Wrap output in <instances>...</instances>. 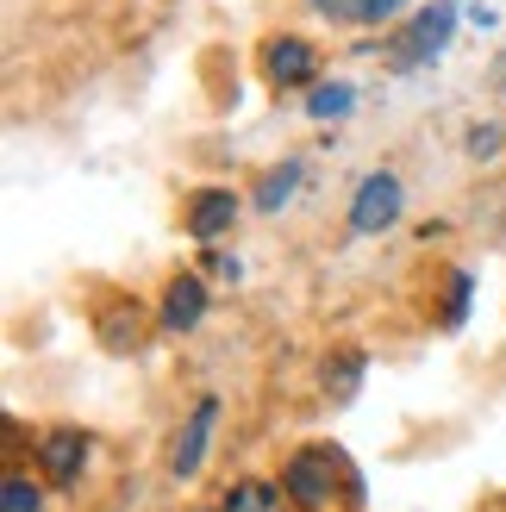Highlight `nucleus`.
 Wrapping results in <instances>:
<instances>
[{
	"label": "nucleus",
	"instance_id": "1",
	"mask_svg": "<svg viewBox=\"0 0 506 512\" xmlns=\"http://www.w3.org/2000/svg\"><path fill=\"white\" fill-rule=\"evenodd\" d=\"M450 32H457V7H450V0H432V7L413 13V25L388 44V63H394V69H419V63H432L438 50L450 44Z\"/></svg>",
	"mask_w": 506,
	"mask_h": 512
},
{
	"label": "nucleus",
	"instance_id": "2",
	"mask_svg": "<svg viewBox=\"0 0 506 512\" xmlns=\"http://www.w3.org/2000/svg\"><path fill=\"white\" fill-rule=\"evenodd\" d=\"M400 207H407V188H400V175H388V169H375V175H363V188L350 194V232H388V225L400 219Z\"/></svg>",
	"mask_w": 506,
	"mask_h": 512
},
{
	"label": "nucleus",
	"instance_id": "3",
	"mask_svg": "<svg viewBox=\"0 0 506 512\" xmlns=\"http://www.w3.org/2000/svg\"><path fill=\"white\" fill-rule=\"evenodd\" d=\"M344 469H350L344 450H300L282 475V488H288L294 506H325L332 500V475H344Z\"/></svg>",
	"mask_w": 506,
	"mask_h": 512
},
{
	"label": "nucleus",
	"instance_id": "4",
	"mask_svg": "<svg viewBox=\"0 0 506 512\" xmlns=\"http://www.w3.org/2000/svg\"><path fill=\"white\" fill-rule=\"evenodd\" d=\"M213 425H219V400H200L194 406V413H188V425H182V438H175V475H194L200 463H207V438H213Z\"/></svg>",
	"mask_w": 506,
	"mask_h": 512
},
{
	"label": "nucleus",
	"instance_id": "5",
	"mask_svg": "<svg viewBox=\"0 0 506 512\" xmlns=\"http://www.w3.org/2000/svg\"><path fill=\"white\" fill-rule=\"evenodd\" d=\"M38 463H44V475L50 481H57V488H69V481L75 475H82V463H88V438H82V431H50V438L38 444Z\"/></svg>",
	"mask_w": 506,
	"mask_h": 512
},
{
	"label": "nucleus",
	"instance_id": "6",
	"mask_svg": "<svg viewBox=\"0 0 506 512\" xmlns=\"http://www.w3.org/2000/svg\"><path fill=\"white\" fill-rule=\"evenodd\" d=\"M200 319H207V281H200V275H175L169 294H163V325L169 331H194Z\"/></svg>",
	"mask_w": 506,
	"mask_h": 512
},
{
	"label": "nucleus",
	"instance_id": "7",
	"mask_svg": "<svg viewBox=\"0 0 506 512\" xmlns=\"http://www.w3.org/2000/svg\"><path fill=\"white\" fill-rule=\"evenodd\" d=\"M232 219H238V200L225 194V188H200V194L188 200V232H194L200 244H207V238H219Z\"/></svg>",
	"mask_w": 506,
	"mask_h": 512
},
{
	"label": "nucleus",
	"instance_id": "8",
	"mask_svg": "<svg viewBox=\"0 0 506 512\" xmlns=\"http://www.w3.org/2000/svg\"><path fill=\"white\" fill-rule=\"evenodd\" d=\"M269 82H275V88H300V82H313V44H300V38H275V44H269Z\"/></svg>",
	"mask_w": 506,
	"mask_h": 512
},
{
	"label": "nucleus",
	"instance_id": "9",
	"mask_svg": "<svg viewBox=\"0 0 506 512\" xmlns=\"http://www.w3.org/2000/svg\"><path fill=\"white\" fill-rule=\"evenodd\" d=\"M357 388H363V356H357V350H338L332 363H325V394H332V400H350Z\"/></svg>",
	"mask_w": 506,
	"mask_h": 512
},
{
	"label": "nucleus",
	"instance_id": "10",
	"mask_svg": "<svg viewBox=\"0 0 506 512\" xmlns=\"http://www.w3.org/2000/svg\"><path fill=\"white\" fill-rule=\"evenodd\" d=\"M300 188V163H282V169H269L263 182H257V213H275V207H288Z\"/></svg>",
	"mask_w": 506,
	"mask_h": 512
},
{
	"label": "nucleus",
	"instance_id": "11",
	"mask_svg": "<svg viewBox=\"0 0 506 512\" xmlns=\"http://www.w3.org/2000/svg\"><path fill=\"white\" fill-rule=\"evenodd\" d=\"M350 107H357V88H350V82H319V88H313V100H307V113H313V119H325V125L344 119Z\"/></svg>",
	"mask_w": 506,
	"mask_h": 512
},
{
	"label": "nucleus",
	"instance_id": "12",
	"mask_svg": "<svg viewBox=\"0 0 506 512\" xmlns=\"http://www.w3.org/2000/svg\"><path fill=\"white\" fill-rule=\"evenodd\" d=\"M0 512H44V500H38V488L25 475H7V488H0Z\"/></svg>",
	"mask_w": 506,
	"mask_h": 512
},
{
	"label": "nucleus",
	"instance_id": "13",
	"mask_svg": "<svg viewBox=\"0 0 506 512\" xmlns=\"http://www.w3.org/2000/svg\"><path fill=\"white\" fill-rule=\"evenodd\" d=\"M469 300H475V281H469V275H450V306H444V325H450V331L469 319Z\"/></svg>",
	"mask_w": 506,
	"mask_h": 512
},
{
	"label": "nucleus",
	"instance_id": "14",
	"mask_svg": "<svg viewBox=\"0 0 506 512\" xmlns=\"http://www.w3.org/2000/svg\"><path fill=\"white\" fill-rule=\"evenodd\" d=\"M269 506H275V494L263 488V481H244V488L225 500V512H269Z\"/></svg>",
	"mask_w": 506,
	"mask_h": 512
},
{
	"label": "nucleus",
	"instance_id": "15",
	"mask_svg": "<svg viewBox=\"0 0 506 512\" xmlns=\"http://www.w3.org/2000/svg\"><path fill=\"white\" fill-rule=\"evenodd\" d=\"M400 7H407V0H357V19H363V25H388Z\"/></svg>",
	"mask_w": 506,
	"mask_h": 512
},
{
	"label": "nucleus",
	"instance_id": "16",
	"mask_svg": "<svg viewBox=\"0 0 506 512\" xmlns=\"http://www.w3.org/2000/svg\"><path fill=\"white\" fill-rule=\"evenodd\" d=\"M469 150H475V157H494V150H500V132H494V125H482V132H469Z\"/></svg>",
	"mask_w": 506,
	"mask_h": 512
},
{
	"label": "nucleus",
	"instance_id": "17",
	"mask_svg": "<svg viewBox=\"0 0 506 512\" xmlns=\"http://www.w3.org/2000/svg\"><path fill=\"white\" fill-rule=\"evenodd\" d=\"M325 19H357V0H313Z\"/></svg>",
	"mask_w": 506,
	"mask_h": 512
},
{
	"label": "nucleus",
	"instance_id": "18",
	"mask_svg": "<svg viewBox=\"0 0 506 512\" xmlns=\"http://www.w3.org/2000/svg\"><path fill=\"white\" fill-rule=\"evenodd\" d=\"M213 263V275H225V281H238V256H207Z\"/></svg>",
	"mask_w": 506,
	"mask_h": 512
}]
</instances>
